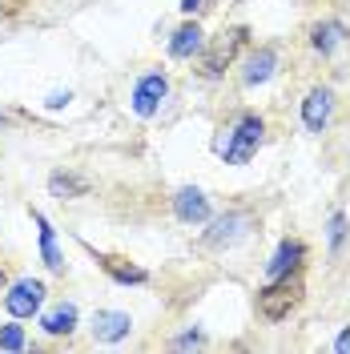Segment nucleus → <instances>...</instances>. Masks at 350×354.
<instances>
[{"label": "nucleus", "instance_id": "7", "mask_svg": "<svg viewBox=\"0 0 350 354\" xmlns=\"http://www.w3.org/2000/svg\"><path fill=\"white\" fill-rule=\"evenodd\" d=\"M169 97V77L165 73H145L137 85H133V113L137 117H157V109H161V101Z\"/></svg>", "mask_w": 350, "mask_h": 354}, {"label": "nucleus", "instance_id": "13", "mask_svg": "<svg viewBox=\"0 0 350 354\" xmlns=\"http://www.w3.org/2000/svg\"><path fill=\"white\" fill-rule=\"evenodd\" d=\"M201 48H205V32H201L197 21H185L169 37V57L174 61H194V57H201Z\"/></svg>", "mask_w": 350, "mask_h": 354}, {"label": "nucleus", "instance_id": "2", "mask_svg": "<svg viewBox=\"0 0 350 354\" xmlns=\"http://www.w3.org/2000/svg\"><path fill=\"white\" fill-rule=\"evenodd\" d=\"M302 298H306V278H302V270H294L286 278H270L258 290V310H262L266 322H286L294 310L302 306Z\"/></svg>", "mask_w": 350, "mask_h": 354}, {"label": "nucleus", "instance_id": "1", "mask_svg": "<svg viewBox=\"0 0 350 354\" xmlns=\"http://www.w3.org/2000/svg\"><path fill=\"white\" fill-rule=\"evenodd\" d=\"M262 141H266V117L262 113H241L238 121L214 141V149H218V157L225 165H246L262 149Z\"/></svg>", "mask_w": 350, "mask_h": 354}, {"label": "nucleus", "instance_id": "3", "mask_svg": "<svg viewBox=\"0 0 350 354\" xmlns=\"http://www.w3.org/2000/svg\"><path fill=\"white\" fill-rule=\"evenodd\" d=\"M205 225H210V230L201 234V245H205V250H218V254H221V250L241 245L254 230H258L254 214H250V209H241V205H238V209H225V214H218V218H210Z\"/></svg>", "mask_w": 350, "mask_h": 354}, {"label": "nucleus", "instance_id": "12", "mask_svg": "<svg viewBox=\"0 0 350 354\" xmlns=\"http://www.w3.org/2000/svg\"><path fill=\"white\" fill-rule=\"evenodd\" d=\"M347 41H350V28L342 21H334V17H330V21H318L310 28V48L322 53V57H334Z\"/></svg>", "mask_w": 350, "mask_h": 354}, {"label": "nucleus", "instance_id": "19", "mask_svg": "<svg viewBox=\"0 0 350 354\" xmlns=\"http://www.w3.org/2000/svg\"><path fill=\"white\" fill-rule=\"evenodd\" d=\"M347 214H342V209H334V214H330V221H326V242H330V254H338V250H342V242H347Z\"/></svg>", "mask_w": 350, "mask_h": 354}, {"label": "nucleus", "instance_id": "14", "mask_svg": "<svg viewBox=\"0 0 350 354\" xmlns=\"http://www.w3.org/2000/svg\"><path fill=\"white\" fill-rule=\"evenodd\" d=\"M97 266L109 274L117 286H145V282H149V274H145L141 266L125 262V258H113V254H97Z\"/></svg>", "mask_w": 350, "mask_h": 354}, {"label": "nucleus", "instance_id": "6", "mask_svg": "<svg viewBox=\"0 0 350 354\" xmlns=\"http://www.w3.org/2000/svg\"><path fill=\"white\" fill-rule=\"evenodd\" d=\"M334 105H338V97H334L330 85L310 88L302 97V125H306V133H326L330 121H334Z\"/></svg>", "mask_w": 350, "mask_h": 354}, {"label": "nucleus", "instance_id": "21", "mask_svg": "<svg viewBox=\"0 0 350 354\" xmlns=\"http://www.w3.org/2000/svg\"><path fill=\"white\" fill-rule=\"evenodd\" d=\"M334 354H350V326H342V334L334 338Z\"/></svg>", "mask_w": 350, "mask_h": 354}, {"label": "nucleus", "instance_id": "20", "mask_svg": "<svg viewBox=\"0 0 350 354\" xmlns=\"http://www.w3.org/2000/svg\"><path fill=\"white\" fill-rule=\"evenodd\" d=\"M174 346L177 351H185V346H205V334L201 330H185L181 338H174Z\"/></svg>", "mask_w": 350, "mask_h": 354}, {"label": "nucleus", "instance_id": "4", "mask_svg": "<svg viewBox=\"0 0 350 354\" xmlns=\"http://www.w3.org/2000/svg\"><path fill=\"white\" fill-rule=\"evenodd\" d=\"M246 41H250V28H246V24L221 32L214 44L205 41V48H201V77H205V81H218L221 73L238 61V53L246 48Z\"/></svg>", "mask_w": 350, "mask_h": 354}, {"label": "nucleus", "instance_id": "23", "mask_svg": "<svg viewBox=\"0 0 350 354\" xmlns=\"http://www.w3.org/2000/svg\"><path fill=\"white\" fill-rule=\"evenodd\" d=\"M197 8H201V0H181V12H190V17H194Z\"/></svg>", "mask_w": 350, "mask_h": 354}, {"label": "nucleus", "instance_id": "8", "mask_svg": "<svg viewBox=\"0 0 350 354\" xmlns=\"http://www.w3.org/2000/svg\"><path fill=\"white\" fill-rule=\"evenodd\" d=\"M282 65V53L274 44H258L250 57H246V68H241V85L246 88H258L266 81H274V73Z\"/></svg>", "mask_w": 350, "mask_h": 354}, {"label": "nucleus", "instance_id": "17", "mask_svg": "<svg viewBox=\"0 0 350 354\" xmlns=\"http://www.w3.org/2000/svg\"><path fill=\"white\" fill-rule=\"evenodd\" d=\"M33 221H37V230H41V258H44V266H48L53 274H61V270H65V258H61V250H57V230L48 225V218H44L41 209H33Z\"/></svg>", "mask_w": 350, "mask_h": 354}, {"label": "nucleus", "instance_id": "16", "mask_svg": "<svg viewBox=\"0 0 350 354\" xmlns=\"http://www.w3.org/2000/svg\"><path fill=\"white\" fill-rule=\"evenodd\" d=\"M48 194H53L57 201L85 198V194H89V181L81 174H73V169H57V174H48Z\"/></svg>", "mask_w": 350, "mask_h": 354}, {"label": "nucleus", "instance_id": "25", "mask_svg": "<svg viewBox=\"0 0 350 354\" xmlns=\"http://www.w3.org/2000/svg\"><path fill=\"white\" fill-rule=\"evenodd\" d=\"M0 125H4V117H0Z\"/></svg>", "mask_w": 350, "mask_h": 354}, {"label": "nucleus", "instance_id": "5", "mask_svg": "<svg viewBox=\"0 0 350 354\" xmlns=\"http://www.w3.org/2000/svg\"><path fill=\"white\" fill-rule=\"evenodd\" d=\"M44 282H37V278H17L12 286L4 290V310L12 314V318H33V314H41L44 306Z\"/></svg>", "mask_w": 350, "mask_h": 354}, {"label": "nucleus", "instance_id": "11", "mask_svg": "<svg viewBox=\"0 0 350 354\" xmlns=\"http://www.w3.org/2000/svg\"><path fill=\"white\" fill-rule=\"evenodd\" d=\"M133 330V318L125 310H97L93 314V338L97 342H121V338H129Z\"/></svg>", "mask_w": 350, "mask_h": 354}, {"label": "nucleus", "instance_id": "10", "mask_svg": "<svg viewBox=\"0 0 350 354\" xmlns=\"http://www.w3.org/2000/svg\"><path fill=\"white\" fill-rule=\"evenodd\" d=\"M306 262V242L302 238H282L278 250H274V258L266 262V282L270 278H286V274H294V270H302Z\"/></svg>", "mask_w": 350, "mask_h": 354}, {"label": "nucleus", "instance_id": "9", "mask_svg": "<svg viewBox=\"0 0 350 354\" xmlns=\"http://www.w3.org/2000/svg\"><path fill=\"white\" fill-rule=\"evenodd\" d=\"M174 218L181 225H205V221L214 218V209H210V198L197 189V185H185V189H177L174 194Z\"/></svg>", "mask_w": 350, "mask_h": 354}, {"label": "nucleus", "instance_id": "18", "mask_svg": "<svg viewBox=\"0 0 350 354\" xmlns=\"http://www.w3.org/2000/svg\"><path fill=\"white\" fill-rule=\"evenodd\" d=\"M24 346H28V338H24L21 318L4 322V326H0V351H24Z\"/></svg>", "mask_w": 350, "mask_h": 354}, {"label": "nucleus", "instance_id": "22", "mask_svg": "<svg viewBox=\"0 0 350 354\" xmlns=\"http://www.w3.org/2000/svg\"><path fill=\"white\" fill-rule=\"evenodd\" d=\"M61 105H68V93H53L48 97V109H61Z\"/></svg>", "mask_w": 350, "mask_h": 354}, {"label": "nucleus", "instance_id": "15", "mask_svg": "<svg viewBox=\"0 0 350 354\" xmlns=\"http://www.w3.org/2000/svg\"><path fill=\"white\" fill-rule=\"evenodd\" d=\"M77 322H81L77 306H73V302H61V306H53L41 318V330L48 334V338H68V334L77 330Z\"/></svg>", "mask_w": 350, "mask_h": 354}, {"label": "nucleus", "instance_id": "24", "mask_svg": "<svg viewBox=\"0 0 350 354\" xmlns=\"http://www.w3.org/2000/svg\"><path fill=\"white\" fill-rule=\"evenodd\" d=\"M4 282H8V270H4V266H0V286H4Z\"/></svg>", "mask_w": 350, "mask_h": 354}]
</instances>
